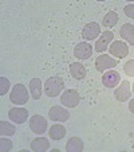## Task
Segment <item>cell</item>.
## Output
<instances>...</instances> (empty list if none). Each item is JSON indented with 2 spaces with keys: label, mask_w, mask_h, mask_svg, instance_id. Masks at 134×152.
Segmentation results:
<instances>
[{
  "label": "cell",
  "mask_w": 134,
  "mask_h": 152,
  "mask_svg": "<svg viewBox=\"0 0 134 152\" xmlns=\"http://www.w3.org/2000/svg\"><path fill=\"white\" fill-rule=\"evenodd\" d=\"M64 88V81L60 77H50L46 81V85H44V92L49 97H56L59 96V93L63 90Z\"/></svg>",
  "instance_id": "1"
},
{
  "label": "cell",
  "mask_w": 134,
  "mask_h": 152,
  "mask_svg": "<svg viewBox=\"0 0 134 152\" xmlns=\"http://www.w3.org/2000/svg\"><path fill=\"white\" fill-rule=\"evenodd\" d=\"M28 92H27V88L22 83H16L14 86V89L11 90V94H9V100L11 102L16 104V105H24V104L28 101Z\"/></svg>",
  "instance_id": "2"
},
{
  "label": "cell",
  "mask_w": 134,
  "mask_h": 152,
  "mask_svg": "<svg viewBox=\"0 0 134 152\" xmlns=\"http://www.w3.org/2000/svg\"><path fill=\"white\" fill-rule=\"evenodd\" d=\"M118 65V61L114 59L113 57L110 55H99V57L95 59V69L98 72H106V70H110L113 67H115Z\"/></svg>",
  "instance_id": "3"
},
{
  "label": "cell",
  "mask_w": 134,
  "mask_h": 152,
  "mask_svg": "<svg viewBox=\"0 0 134 152\" xmlns=\"http://www.w3.org/2000/svg\"><path fill=\"white\" fill-rule=\"evenodd\" d=\"M79 101H80V96L75 89L64 90V93L60 97V102L64 106H67V108H75L79 104Z\"/></svg>",
  "instance_id": "4"
},
{
  "label": "cell",
  "mask_w": 134,
  "mask_h": 152,
  "mask_svg": "<svg viewBox=\"0 0 134 152\" xmlns=\"http://www.w3.org/2000/svg\"><path fill=\"white\" fill-rule=\"evenodd\" d=\"M47 126H49L47 120L43 117V116L35 115V116H32L31 120H30V128H31L32 132L38 133V135H42V133L46 132Z\"/></svg>",
  "instance_id": "5"
},
{
  "label": "cell",
  "mask_w": 134,
  "mask_h": 152,
  "mask_svg": "<svg viewBox=\"0 0 134 152\" xmlns=\"http://www.w3.org/2000/svg\"><path fill=\"white\" fill-rule=\"evenodd\" d=\"M109 50H110L111 55H114V57L120 58V59L121 58H125L129 54V46L125 42H122V40H114L110 45Z\"/></svg>",
  "instance_id": "6"
},
{
  "label": "cell",
  "mask_w": 134,
  "mask_h": 152,
  "mask_svg": "<svg viewBox=\"0 0 134 152\" xmlns=\"http://www.w3.org/2000/svg\"><path fill=\"white\" fill-rule=\"evenodd\" d=\"M101 34V26L95 22H90L87 23L82 30V37L86 40H93L95 38H98Z\"/></svg>",
  "instance_id": "7"
},
{
  "label": "cell",
  "mask_w": 134,
  "mask_h": 152,
  "mask_svg": "<svg viewBox=\"0 0 134 152\" xmlns=\"http://www.w3.org/2000/svg\"><path fill=\"white\" fill-rule=\"evenodd\" d=\"M130 96H131V89H130V82L129 81H122L121 85L114 90V97L120 102H125L127 98H130Z\"/></svg>",
  "instance_id": "8"
},
{
  "label": "cell",
  "mask_w": 134,
  "mask_h": 152,
  "mask_svg": "<svg viewBox=\"0 0 134 152\" xmlns=\"http://www.w3.org/2000/svg\"><path fill=\"white\" fill-rule=\"evenodd\" d=\"M49 117L50 120L52 121H59V123H63V121H67L70 117V113L67 109L62 108V106H52L49 112Z\"/></svg>",
  "instance_id": "9"
},
{
  "label": "cell",
  "mask_w": 134,
  "mask_h": 152,
  "mask_svg": "<svg viewBox=\"0 0 134 152\" xmlns=\"http://www.w3.org/2000/svg\"><path fill=\"white\" fill-rule=\"evenodd\" d=\"M91 54H93V47L87 42L78 43L74 49V55L78 59H88V58L91 57Z\"/></svg>",
  "instance_id": "10"
},
{
  "label": "cell",
  "mask_w": 134,
  "mask_h": 152,
  "mask_svg": "<svg viewBox=\"0 0 134 152\" xmlns=\"http://www.w3.org/2000/svg\"><path fill=\"white\" fill-rule=\"evenodd\" d=\"M8 117L16 124H23L28 117V110L26 108H12L8 112Z\"/></svg>",
  "instance_id": "11"
},
{
  "label": "cell",
  "mask_w": 134,
  "mask_h": 152,
  "mask_svg": "<svg viewBox=\"0 0 134 152\" xmlns=\"http://www.w3.org/2000/svg\"><path fill=\"white\" fill-rule=\"evenodd\" d=\"M113 39H114V34H113L111 31H105V32H102L101 38L97 40V43H95V51L103 53V51H105V50L109 47V45H111Z\"/></svg>",
  "instance_id": "12"
},
{
  "label": "cell",
  "mask_w": 134,
  "mask_h": 152,
  "mask_svg": "<svg viewBox=\"0 0 134 152\" xmlns=\"http://www.w3.org/2000/svg\"><path fill=\"white\" fill-rule=\"evenodd\" d=\"M120 81H121L120 73L115 72V70H109L102 75V83L106 88H115L120 83Z\"/></svg>",
  "instance_id": "13"
},
{
  "label": "cell",
  "mask_w": 134,
  "mask_h": 152,
  "mask_svg": "<svg viewBox=\"0 0 134 152\" xmlns=\"http://www.w3.org/2000/svg\"><path fill=\"white\" fill-rule=\"evenodd\" d=\"M121 37L123 38V40L129 43V45H133L134 46V26L131 23H125L120 30Z\"/></svg>",
  "instance_id": "14"
},
{
  "label": "cell",
  "mask_w": 134,
  "mask_h": 152,
  "mask_svg": "<svg viewBox=\"0 0 134 152\" xmlns=\"http://www.w3.org/2000/svg\"><path fill=\"white\" fill-rule=\"evenodd\" d=\"M70 74L75 80H83L86 77V67L80 62H74L70 65Z\"/></svg>",
  "instance_id": "15"
},
{
  "label": "cell",
  "mask_w": 134,
  "mask_h": 152,
  "mask_svg": "<svg viewBox=\"0 0 134 152\" xmlns=\"http://www.w3.org/2000/svg\"><path fill=\"white\" fill-rule=\"evenodd\" d=\"M31 148L36 152H44L50 148V141L46 137H38L31 141Z\"/></svg>",
  "instance_id": "16"
},
{
  "label": "cell",
  "mask_w": 134,
  "mask_h": 152,
  "mask_svg": "<svg viewBox=\"0 0 134 152\" xmlns=\"http://www.w3.org/2000/svg\"><path fill=\"white\" fill-rule=\"evenodd\" d=\"M30 92L32 94V98L35 100H39L42 97V81L39 78H32L30 81Z\"/></svg>",
  "instance_id": "17"
},
{
  "label": "cell",
  "mask_w": 134,
  "mask_h": 152,
  "mask_svg": "<svg viewBox=\"0 0 134 152\" xmlns=\"http://www.w3.org/2000/svg\"><path fill=\"white\" fill-rule=\"evenodd\" d=\"M49 135L52 140H60L66 136V128L60 124H54V125L50 128Z\"/></svg>",
  "instance_id": "18"
},
{
  "label": "cell",
  "mask_w": 134,
  "mask_h": 152,
  "mask_svg": "<svg viewBox=\"0 0 134 152\" xmlns=\"http://www.w3.org/2000/svg\"><path fill=\"white\" fill-rule=\"evenodd\" d=\"M83 149V141L79 137H71L66 144V151L67 152H80Z\"/></svg>",
  "instance_id": "19"
},
{
  "label": "cell",
  "mask_w": 134,
  "mask_h": 152,
  "mask_svg": "<svg viewBox=\"0 0 134 152\" xmlns=\"http://www.w3.org/2000/svg\"><path fill=\"white\" fill-rule=\"evenodd\" d=\"M117 23H118V15H117V12H114V11L107 12L102 19V26L109 27V28H110V27H114Z\"/></svg>",
  "instance_id": "20"
},
{
  "label": "cell",
  "mask_w": 134,
  "mask_h": 152,
  "mask_svg": "<svg viewBox=\"0 0 134 152\" xmlns=\"http://www.w3.org/2000/svg\"><path fill=\"white\" fill-rule=\"evenodd\" d=\"M0 133H1V136H12L15 133V126L9 124L8 121H1L0 123Z\"/></svg>",
  "instance_id": "21"
},
{
  "label": "cell",
  "mask_w": 134,
  "mask_h": 152,
  "mask_svg": "<svg viewBox=\"0 0 134 152\" xmlns=\"http://www.w3.org/2000/svg\"><path fill=\"white\" fill-rule=\"evenodd\" d=\"M12 149V141L8 139H0V151L1 152H8Z\"/></svg>",
  "instance_id": "22"
},
{
  "label": "cell",
  "mask_w": 134,
  "mask_h": 152,
  "mask_svg": "<svg viewBox=\"0 0 134 152\" xmlns=\"http://www.w3.org/2000/svg\"><path fill=\"white\" fill-rule=\"evenodd\" d=\"M9 89V81L6 77H0V94L4 96Z\"/></svg>",
  "instance_id": "23"
},
{
  "label": "cell",
  "mask_w": 134,
  "mask_h": 152,
  "mask_svg": "<svg viewBox=\"0 0 134 152\" xmlns=\"http://www.w3.org/2000/svg\"><path fill=\"white\" fill-rule=\"evenodd\" d=\"M123 69H125V73L129 75V77H134V59L127 61V62L125 63Z\"/></svg>",
  "instance_id": "24"
},
{
  "label": "cell",
  "mask_w": 134,
  "mask_h": 152,
  "mask_svg": "<svg viewBox=\"0 0 134 152\" xmlns=\"http://www.w3.org/2000/svg\"><path fill=\"white\" fill-rule=\"evenodd\" d=\"M123 12H125V15L127 18H131V19H134V4H127V6H125V8H123Z\"/></svg>",
  "instance_id": "25"
},
{
  "label": "cell",
  "mask_w": 134,
  "mask_h": 152,
  "mask_svg": "<svg viewBox=\"0 0 134 152\" xmlns=\"http://www.w3.org/2000/svg\"><path fill=\"white\" fill-rule=\"evenodd\" d=\"M129 109H130L131 113H134V98L130 101V102H129Z\"/></svg>",
  "instance_id": "26"
},
{
  "label": "cell",
  "mask_w": 134,
  "mask_h": 152,
  "mask_svg": "<svg viewBox=\"0 0 134 152\" xmlns=\"http://www.w3.org/2000/svg\"><path fill=\"white\" fill-rule=\"evenodd\" d=\"M131 89H133V92H134V83H133V85H131Z\"/></svg>",
  "instance_id": "27"
},
{
  "label": "cell",
  "mask_w": 134,
  "mask_h": 152,
  "mask_svg": "<svg viewBox=\"0 0 134 152\" xmlns=\"http://www.w3.org/2000/svg\"><path fill=\"white\" fill-rule=\"evenodd\" d=\"M133 148H134V143H133Z\"/></svg>",
  "instance_id": "28"
}]
</instances>
